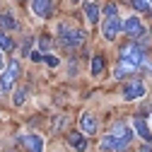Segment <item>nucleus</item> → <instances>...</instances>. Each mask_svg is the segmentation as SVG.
Instances as JSON below:
<instances>
[{"mask_svg":"<svg viewBox=\"0 0 152 152\" xmlns=\"http://www.w3.org/2000/svg\"><path fill=\"white\" fill-rule=\"evenodd\" d=\"M123 31L128 36H133V39H140V36L145 34V27L140 22V17H128V20L123 22Z\"/></svg>","mask_w":152,"mask_h":152,"instance_id":"39448f33","label":"nucleus"},{"mask_svg":"<svg viewBox=\"0 0 152 152\" xmlns=\"http://www.w3.org/2000/svg\"><path fill=\"white\" fill-rule=\"evenodd\" d=\"M85 15H87V20H89L92 24H97V22H99V5L87 3V5H85Z\"/></svg>","mask_w":152,"mask_h":152,"instance_id":"ddd939ff","label":"nucleus"},{"mask_svg":"<svg viewBox=\"0 0 152 152\" xmlns=\"http://www.w3.org/2000/svg\"><path fill=\"white\" fill-rule=\"evenodd\" d=\"M68 142L77 150V152H85L87 150V140H85V133H70L68 135Z\"/></svg>","mask_w":152,"mask_h":152,"instance_id":"f8f14e48","label":"nucleus"},{"mask_svg":"<svg viewBox=\"0 0 152 152\" xmlns=\"http://www.w3.org/2000/svg\"><path fill=\"white\" fill-rule=\"evenodd\" d=\"M75 3H77V0H75Z\"/></svg>","mask_w":152,"mask_h":152,"instance_id":"393cba45","label":"nucleus"},{"mask_svg":"<svg viewBox=\"0 0 152 152\" xmlns=\"http://www.w3.org/2000/svg\"><path fill=\"white\" fill-rule=\"evenodd\" d=\"M142 63H145V48L135 41H130L121 48V65H118L113 77H123L126 72H135Z\"/></svg>","mask_w":152,"mask_h":152,"instance_id":"f257e3e1","label":"nucleus"},{"mask_svg":"<svg viewBox=\"0 0 152 152\" xmlns=\"http://www.w3.org/2000/svg\"><path fill=\"white\" fill-rule=\"evenodd\" d=\"M20 142L27 147V152H44V140L39 135H22Z\"/></svg>","mask_w":152,"mask_h":152,"instance_id":"6e6552de","label":"nucleus"},{"mask_svg":"<svg viewBox=\"0 0 152 152\" xmlns=\"http://www.w3.org/2000/svg\"><path fill=\"white\" fill-rule=\"evenodd\" d=\"M121 29H123V24H121V20H118V15L106 17V20H104V36H106V39H116Z\"/></svg>","mask_w":152,"mask_h":152,"instance_id":"0eeeda50","label":"nucleus"},{"mask_svg":"<svg viewBox=\"0 0 152 152\" xmlns=\"http://www.w3.org/2000/svg\"><path fill=\"white\" fill-rule=\"evenodd\" d=\"M0 24L7 27V29H17V22L12 20V15H3V17H0Z\"/></svg>","mask_w":152,"mask_h":152,"instance_id":"f3484780","label":"nucleus"},{"mask_svg":"<svg viewBox=\"0 0 152 152\" xmlns=\"http://www.w3.org/2000/svg\"><path fill=\"white\" fill-rule=\"evenodd\" d=\"M80 128L85 135H89V133L97 130V118H94V113H82V118H80Z\"/></svg>","mask_w":152,"mask_h":152,"instance_id":"9b49d317","label":"nucleus"},{"mask_svg":"<svg viewBox=\"0 0 152 152\" xmlns=\"http://www.w3.org/2000/svg\"><path fill=\"white\" fill-rule=\"evenodd\" d=\"M22 102H24V92L20 89V92H17V94H15V104H22Z\"/></svg>","mask_w":152,"mask_h":152,"instance_id":"412c9836","label":"nucleus"},{"mask_svg":"<svg viewBox=\"0 0 152 152\" xmlns=\"http://www.w3.org/2000/svg\"><path fill=\"white\" fill-rule=\"evenodd\" d=\"M89 68H92V75H102L104 72V58H102V56H94Z\"/></svg>","mask_w":152,"mask_h":152,"instance_id":"4468645a","label":"nucleus"},{"mask_svg":"<svg viewBox=\"0 0 152 152\" xmlns=\"http://www.w3.org/2000/svg\"><path fill=\"white\" fill-rule=\"evenodd\" d=\"M142 94H145V85H142L140 80H133V82H128V85L123 87V99H126V102L140 99Z\"/></svg>","mask_w":152,"mask_h":152,"instance_id":"423d86ee","label":"nucleus"},{"mask_svg":"<svg viewBox=\"0 0 152 152\" xmlns=\"http://www.w3.org/2000/svg\"><path fill=\"white\" fill-rule=\"evenodd\" d=\"M58 34H61V41L68 48H75V46L82 44V31L80 29H68L65 24H58Z\"/></svg>","mask_w":152,"mask_h":152,"instance_id":"f03ea898","label":"nucleus"},{"mask_svg":"<svg viewBox=\"0 0 152 152\" xmlns=\"http://www.w3.org/2000/svg\"><path fill=\"white\" fill-rule=\"evenodd\" d=\"M17 72H20V63H17V58H15V61H10V65L5 68L3 77H0V92H10L12 82L17 80Z\"/></svg>","mask_w":152,"mask_h":152,"instance_id":"7ed1b4c3","label":"nucleus"},{"mask_svg":"<svg viewBox=\"0 0 152 152\" xmlns=\"http://www.w3.org/2000/svg\"><path fill=\"white\" fill-rule=\"evenodd\" d=\"M31 12L36 17H51V0H31Z\"/></svg>","mask_w":152,"mask_h":152,"instance_id":"1a4fd4ad","label":"nucleus"},{"mask_svg":"<svg viewBox=\"0 0 152 152\" xmlns=\"http://www.w3.org/2000/svg\"><path fill=\"white\" fill-rule=\"evenodd\" d=\"M0 48H3V51H12V39L5 31H0Z\"/></svg>","mask_w":152,"mask_h":152,"instance_id":"dca6fc26","label":"nucleus"},{"mask_svg":"<svg viewBox=\"0 0 152 152\" xmlns=\"http://www.w3.org/2000/svg\"><path fill=\"white\" fill-rule=\"evenodd\" d=\"M140 152H152V147H150V145H145V147H142Z\"/></svg>","mask_w":152,"mask_h":152,"instance_id":"5701e85b","label":"nucleus"},{"mask_svg":"<svg viewBox=\"0 0 152 152\" xmlns=\"http://www.w3.org/2000/svg\"><path fill=\"white\" fill-rule=\"evenodd\" d=\"M133 7H135L138 12H147L152 7V0H133Z\"/></svg>","mask_w":152,"mask_h":152,"instance_id":"2eb2a0df","label":"nucleus"},{"mask_svg":"<svg viewBox=\"0 0 152 152\" xmlns=\"http://www.w3.org/2000/svg\"><path fill=\"white\" fill-rule=\"evenodd\" d=\"M51 46V39H48V36H41V48H48Z\"/></svg>","mask_w":152,"mask_h":152,"instance_id":"4be33fe9","label":"nucleus"},{"mask_svg":"<svg viewBox=\"0 0 152 152\" xmlns=\"http://www.w3.org/2000/svg\"><path fill=\"white\" fill-rule=\"evenodd\" d=\"M133 128L138 130V135H140L145 142H150V140H152V130H150V126H147V121H145V118H140V116H138L135 121H133Z\"/></svg>","mask_w":152,"mask_h":152,"instance_id":"9d476101","label":"nucleus"},{"mask_svg":"<svg viewBox=\"0 0 152 152\" xmlns=\"http://www.w3.org/2000/svg\"><path fill=\"white\" fill-rule=\"evenodd\" d=\"M104 15H106V17H113V15H118V7L113 5V3H109V5L104 7Z\"/></svg>","mask_w":152,"mask_h":152,"instance_id":"a211bd4d","label":"nucleus"},{"mask_svg":"<svg viewBox=\"0 0 152 152\" xmlns=\"http://www.w3.org/2000/svg\"><path fill=\"white\" fill-rule=\"evenodd\" d=\"M0 70H3V53H0Z\"/></svg>","mask_w":152,"mask_h":152,"instance_id":"b1692460","label":"nucleus"},{"mask_svg":"<svg viewBox=\"0 0 152 152\" xmlns=\"http://www.w3.org/2000/svg\"><path fill=\"white\" fill-rule=\"evenodd\" d=\"M44 61H46V63H48L51 68H56V65H58V63H61L58 58H53V56H44Z\"/></svg>","mask_w":152,"mask_h":152,"instance_id":"aec40b11","label":"nucleus"},{"mask_svg":"<svg viewBox=\"0 0 152 152\" xmlns=\"http://www.w3.org/2000/svg\"><path fill=\"white\" fill-rule=\"evenodd\" d=\"M128 145H130V140H128V138H116V135H111V133L102 140V150H104V152H109V150L118 152V150H126Z\"/></svg>","mask_w":152,"mask_h":152,"instance_id":"20e7f679","label":"nucleus"},{"mask_svg":"<svg viewBox=\"0 0 152 152\" xmlns=\"http://www.w3.org/2000/svg\"><path fill=\"white\" fill-rule=\"evenodd\" d=\"M29 58H31L34 63H39V61H44V53H41V51H31V53H29Z\"/></svg>","mask_w":152,"mask_h":152,"instance_id":"6ab92c4d","label":"nucleus"}]
</instances>
